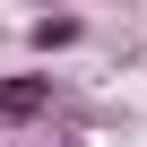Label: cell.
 I'll return each mask as SVG.
<instances>
[{
    "mask_svg": "<svg viewBox=\"0 0 147 147\" xmlns=\"http://www.w3.org/2000/svg\"><path fill=\"white\" fill-rule=\"evenodd\" d=\"M52 104H61L52 69H9V78H0V130H18V121H43Z\"/></svg>",
    "mask_w": 147,
    "mask_h": 147,
    "instance_id": "cell-1",
    "label": "cell"
},
{
    "mask_svg": "<svg viewBox=\"0 0 147 147\" xmlns=\"http://www.w3.org/2000/svg\"><path fill=\"white\" fill-rule=\"evenodd\" d=\"M26 43L52 61V52H69V43H87V18H78V9H52V18H35V26H26Z\"/></svg>",
    "mask_w": 147,
    "mask_h": 147,
    "instance_id": "cell-2",
    "label": "cell"
},
{
    "mask_svg": "<svg viewBox=\"0 0 147 147\" xmlns=\"http://www.w3.org/2000/svg\"><path fill=\"white\" fill-rule=\"evenodd\" d=\"M43 147H87V138H43Z\"/></svg>",
    "mask_w": 147,
    "mask_h": 147,
    "instance_id": "cell-3",
    "label": "cell"
}]
</instances>
